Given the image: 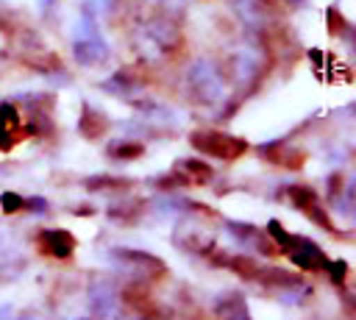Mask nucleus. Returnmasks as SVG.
<instances>
[{"instance_id":"nucleus-1","label":"nucleus","mask_w":356,"mask_h":320,"mask_svg":"<svg viewBox=\"0 0 356 320\" xmlns=\"http://www.w3.org/2000/svg\"><path fill=\"white\" fill-rule=\"evenodd\" d=\"M72 56L81 67H95L100 61H106L108 56V47L97 31V19H95V11L92 6H86L81 11V19L75 25V36H72Z\"/></svg>"},{"instance_id":"nucleus-2","label":"nucleus","mask_w":356,"mask_h":320,"mask_svg":"<svg viewBox=\"0 0 356 320\" xmlns=\"http://www.w3.org/2000/svg\"><path fill=\"white\" fill-rule=\"evenodd\" d=\"M192 145L200 153H209V156H217V159H236L248 147L242 139L228 136L222 131H195L192 134Z\"/></svg>"},{"instance_id":"nucleus-3","label":"nucleus","mask_w":356,"mask_h":320,"mask_svg":"<svg viewBox=\"0 0 356 320\" xmlns=\"http://www.w3.org/2000/svg\"><path fill=\"white\" fill-rule=\"evenodd\" d=\"M284 250H286V256H289L300 270H320V267L328 264L323 248H320L317 242H312V239H303V237H292V234H289V239L284 242Z\"/></svg>"},{"instance_id":"nucleus-4","label":"nucleus","mask_w":356,"mask_h":320,"mask_svg":"<svg viewBox=\"0 0 356 320\" xmlns=\"http://www.w3.org/2000/svg\"><path fill=\"white\" fill-rule=\"evenodd\" d=\"M111 256L120 262V264H125V267H131L134 273H142V270H150V273H161L164 270V262L161 259H156V256H150V253H145V250H128V248H117V250H111Z\"/></svg>"},{"instance_id":"nucleus-5","label":"nucleus","mask_w":356,"mask_h":320,"mask_svg":"<svg viewBox=\"0 0 356 320\" xmlns=\"http://www.w3.org/2000/svg\"><path fill=\"white\" fill-rule=\"evenodd\" d=\"M42 245H44L53 256L64 259V256L72 253L75 239H72V234H67V231H61V228H50V231H42Z\"/></svg>"},{"instance_id":"nucleus-6","label":"nucleus","mask_w":356,"mask_h":320,"mask_svg":"<svg viewBox=\"0 0 356 320\" xmlns=\"http://www.w3.org/2000/svg\"><path fill=\"white\" fill-rule=\"evenodd\" d=\"M114 306H117V295L108 287H95L89 292V312L92 314L108 317V314H114Z\"/></svg>"},{"instance_id":"nucleus-7","label":"nucleus","mask_w":356,"mask_h":320,"mask_svg":"<svg viewBox=\"0 0 356 320\" xmlns=\"http://www.w3.org/2000/svg\"><path fill=\"white\" fill-rule=\"evenodd\" d=\"M106 128H108L106 114L97 111L95 106H83V114H81V134L89 136V139H95V136H100Z\"/></svg>"},{"instance_id":"nucleus-8","label":"nucleus","mask_w":356,"mask_h":320,"mask_svg":"<svg viewBox=\"0 0 356 320\" xmlns=\"http://www.w3.org/2000/svg\"><path fill=\"white\" fill-rule=\"evenodd\" d=\"M103 89L128 97V95H134V89H139V83H136V78H131V72H117V75H111V78L103 83Z\"/></svg>"},{"instance_id":"nucleus-9","label":"nucleus","mask_w":356,"mask_h":320,"mask_svg":"<svg viewBox=\"0 0 356 320\" xmlns=\"http://www.w3.org/2000/svg\"><path fill=\"white\" fill-rule=\"evenodd\" d=\"M142 150H145L142 142H128V139H120V142L108 145V156H114V159H134Z\"/></svg>"},{"instance_id":"nucleus-10","label":"nucleus","mask_w":356,"mask_h":320,"mask_svg":"<svg viewBox=\"0 0 356 320\" xmlns=\"http://www.w3.org/2000/svg\"><path fill=\"white\" fill-rule=\"evenodd\" d=\"M181 170H184V178L186 181H209L211 178V167H206L203 161H181Z\"/></svg>"},{"instance_id":"nucleus-11","label":"nucleus","mask_w":356,"mask_h":320,"mask_svg":"<svg viewBox=\"0 0 356 320\" xmlns=\"http://www.w3.org/2000/svg\"><path fill=\"white\" fill-rule=\"evenodd\" d=\"M217 314H225V317H248V309H245V303H242V298L239 295H228V301L222 303H217Z\"/></svg>"},{"instance_id":"nucleus-12","label":"nucleus","mask_w":356,"mask_h":320,"mask_svg":"<svg viewBox=\"0 0 356 320\" xmlns=\"http://www.w3.org/2000/svg\"><path fill=\"white\" fill-rule=\"evenodd\" d=\"M289 198H292V203H295L298 209H306V206L314 203V192H312L309 186H303V184H295V186L289 189Z\"/></svg>"},{"instance_id":"nucleus-13","label":"nucleus","mask_w":356,"mask_h":320,"mask_svg":"<svg viewBox=\"0 0 356 320\" xmlns=\"http://www.w3.org/2000/svg\"><path fill=\"white\" fill-rule=\"evenodd\" d=\"M0 206H3V211H19V209H25V198H19L14 192H3Z\"/></svg>"},{"instance_id":"nucleus-14","label":"nucleus","mask_w":356,"mask_h":320,"mask_svg":"<svg viewBox=\"0 0 356 320\" xmlns=\"http://www.w3.org/2000/svg\"><path fill=\"white\" fill-rule=\"evenodd\" d=\"M267 239H275L278 248H284V242L289 239V231H284L278 220H270V223H267Z\"/></svg>"},{"instance_id":"nucleus-15","label":"nucleus","mask_w":356,"mask_h":320,"mask_svg":"<svg viewBox=\"0 0 356 320\" xmlns=\"http://www.w3.org/2000/svg\"><path fill=\"white\" fill-rule=\"evenodd\" d=\"M328 28H331V33H342V31H348L350 25L342 19V14H339V8H328Z\"/></svg>"},{"instance_id":"nucleus-16","label":"nucleus","mask_w":356,"mask_h":320,"mask_svg":"<svg viewBox=\"0 0 356 320\" xmlns=\"http://www.w3.org/2000/svg\"><path fill=\"white\" fill-rule=\"evenodd\" d=\"M325 267H328V273H331V281H334V284H342V281H345L348 264H345L342 259H337V262H331V264H325Z\"/></svg>"},{"instance_id":"nucleus-17","label":"nucleus","mask_w":356,"mask_h":320,"mask_svg":"<svg viewBox=\"0 0 356 320\" xmlns=\"http://www.w3.org/2000/svg\"><path fill=\"white\" fill-rule=\"evenodd\" d=\"M17 120H19L17 109H14V106H8V103H3V106H0V125H14Z\"/></svg>"},{"instance_id":"nucleus-18","label":"nucleus","mask_w":356,"mask_h":320,"mask_svg":"<svg viewBox=\"0 0 356 320\" xmlns=\"http://www.w3.org/2000/svg\"><path fill=\"white\" fill-rule=\"evenodd\" d=\"M11 145H14V136L8 134V125H0V147H3V150H8Z\"/></svg>"},{"instance_id":"nucleus-19","label":"nucleus","mask_w":356,"mask_h":320,"mask_svg":"<svg viewBox=\"0 0 356 320\" xmlns=\"http://www.w3.org/2000/svg\"><path fill=\"white\" fill-rule=\"evenodd\" d=\"M25 206H31V211H44V209H47V200H42V198H28Z\"/></svg>"},{"instance_id":"nucleus-20","label":"nucleus","mask_w":356,"mask_h":320,"mask_svg":"<svg viewBox=\"0 0 356 320\" xmlns=\"http://www.w3.org/2000/svg\"><path fill=\"white\" fill-rule=\"evenodd\" d=\"M53 3H56V0H39V6H42V8H50Z\"/></svg>"},{"instance_id":"nucleus-21","label":"nucleus","mask_w":356,"mask_h":320,"mask_svg":"<svg viewBox=\"0 0 356 320\" xmlns=\"http://www.w3.org/2000/svg\"><path fill=\"white\" fill-rule=\"evenodd\" d=\"M103 3H106V6H111V0H103Z\"/></svg>"}]
</instances>
